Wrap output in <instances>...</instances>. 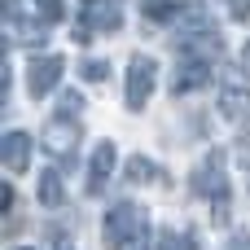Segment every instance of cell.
<instances>
[{"label": "cell", "mask_w": 250, "mask_h": 250, "mask_svg": "<svg viewBox=\"0 0 250 250\" xmlns=\"http://www.w3.org/2000/svg\"><path fill=\"white\" fill-rule=\"evenodd\" d=\"M40 149L57 163H70L75 149H79V123H66V114H53L48 127L40 132Z\"/></svg>", "instance_id": "3957f363"}, {"label": "cell", "mask_w": 250, "mask_h": 250, "mask_svg": "<svg viewBox=\"0 0 250 250\" xmlns=\"http://www.w3.org/2000/svg\"><path fill=\"white\" fill-rule=\"evenodd\" d=\"M141 224H145V211H141L136 202H119V207L105 211V224H101V229H105V242L119 246V242H123L132 229H141Z\"/></svg>", "instance_id": "ba28073f"}, {"label": "cell", "mask_w": 250, "mask_h": 250, "mask_svg": "<svg viewBox=\"0 0 250 250\" xmlns=\"http://www.w3.org/2000/svg\"><path fill=\"white\" fill-rule=\"evenodd\" d=\"M13 250H31V246H13Z\"/></svg>", "instance_id": "cb8c5ba5"}, {"label": "cell", "mask_w": 250, "mask_h": 250, "mask_svg": "<svg viewBox=\"0 0 250 250\" xmlns=\"http://www.w3.org/2000/svg\"><path fill=\"white\" fill-rule=\"evenodd\" d=\"M242 62H246V66H250V40H246V48H242Z\"/></svg>", "instance_id": "7402d4cb"}, {"label": "cell", "mask_w": 250, "mask_h": 250, "mask_svg": "<svg viewBox=\"0 0 250 250\" xmlns=\"http://www.w3.org/2000/svg\"><path fill=\"white\" fill-rule=\"evenodd\" d=\"M189 189L202 198V202H211V220L224 229L229 224V163H224V149H211V154H202V163L193 167V176H189Z\"/></svg>", "instance_id": "6da1fadb"}, {"label": "cell", "mask_w": 250, "mask_h": 250, "mask_svg": "<svg viewBox=\"0 0 250 250\" xmlns=\"http://www.w3.org/2000/svg\"><path fill=\"white\" fill-rule=\"evenodd\" d=\"M62 70H66V57H62V53H35L31 66H26V92H31L35 101L48 97V92L57 88Z\"/></svg>", "instance_id": "277c9868"}, {"label": "cell", "mask_w": 250, "mask_h": 250, "mask_svg": "<svg viewBox=\"0 0 250 250\" xmlns=\"http://www.w3.org/2000/svg\"><path fill=\"white\" fill-rule=\"evenodd\" d=\"M114 250H149V229H145V224H141V229H132V233H127Z\"/></svg>", "instance_id": "2e32d148"}, {"label": "cell", "mask_w": 250, "mask_h": 250, "mask_svg": "<svg viewBox=\"0 0 250 250\" xmlns=\"http://www.w3.org/2000/svg\"><path fill=\"white\" fill-rule=\"evenodd\" d=\"M167 22L176 26V35H180V40H189V35H207V31H220V26L211 22V9H207V4H198V0H193V4H176Z\"/></svg>", "instance_id": "52a82bcc"}, {"label": "cell", "mask_w": 250, "mask_h": 250, "mask_svg": "<svg viewBox=\"0 0 250 250\" xmlns=\"http://www.w3.org/2000/svg\"><path fill=\"white\" fill-rule=\"evenodd\" d=\"M114 158H119V149H114L110 141H101V145L92 149V158H88V198H101V193H105V185H110V176H114Z\"/></svg>", "instance_id": "30bf717a"}, {"label": "cell", "mask_w": 250, "mask_h": 250, "mask_svg": "<svg viewBox=\"0 0 250 250\" xmlns=\"http://www.w3.org/2000/svg\"><path fill=\"white\" fill-rule=\"evenodd\" d=\"M119 0H79V40H88L92 31H119Z\"/></svg>", "instance_id": "8992f818"}, {"label": "cell", "mask_w": 250, "mask_h": 250, "mask_svg": "<svg viewBox=\"0 0 250 250\" xmlns=\"http://www.w3.org/2000/svg\"><path fill=\"white\" fill-rule=\"evenodd\" d=\"M13 211V185H0V215Z\"/></svg>", "instance_id": "ffe728a7"}, {"label": "cell", "mask_w": 250, "mask_h": 250, "mask_svg": "<svg viewBox=\"0 0 250 250\" xmlns=\"http://www.w3.org/2000/svg\"><path fill=\"white\" fill-rule=\"evenodd\" d=\"M158 250H198V242H193L189 233H176V229H167V233L158 237Z\"/></svg>", "instance_id": "5bb4252c"}, {"label": "cell", "mask_w": 250, "mask_h": 250, "mask_svg": "<svg viewBox=\"0 0 250 250\" xmlns=\"http://www.w3.org/2000/svg\"><path fill=\"white\" fill-rule=\"evenodd\" d=\"M229 13L237 22H250V0H229Z\"/></svg>", "instance_id": "d6986e66"}, {"label": "cell", "mask_w": 250, "mask_h": 250, "mask_svg": "<svg viewBox=\"0 0 250 250\" xmlns=\"http://www.w3.org/2000/svg\"><path fill=\"white\" fill-rule=\"evenodd\" d=\"M79 110H83V97H79V92H66V97L57 101V114H79Z\"/></svg>", "instance_id": "ac0fdd59"}, {"label": "cell", "mask_w": 250, "mask_h": 250, "mask_svg": "<svg viewBox=\"0 0 250 250\" xmlns=\"http://www.w3.org/2000/svg\"><path fill=\"white\" fill-rule=\"evenodd\" d=\"M229 250H250V237H246V233H237V237L229 242Z\"/></svg>", "instance_id": "44dd1931"}, {"label": "cell", "mask_w": 250, "mask_h": 250, "mask_svg": "<svg viewBox=\"0 0 250 250\" xmlns=\"http://www.w3.org/2000/svg\"><path fill=\"white\" fill-rule=\"evenodd\" d=\"M154 75H158V62H154V57L136 53V57L127 62V92H123L127 110H145V101H149V92H154Z\"/></svg>", "instance_id": "5b68a950"}, {"label": "cell", "mask_w": 250, "mask_h": 250, "mask_svg": "<svg viewBox=\"0 0 250 250\" xmlns=\"http://www.w3.org/2000/svg\"><path fill=\"white\" fill-rule=\"evenodd\" d=\"M0 158H4L9 171H26V163H31V136L26 132H9L0 141Z\"/></svg>", "instance_id": "8fae6325"}, {"label": "cell", "mask_w": 250, "mask_h": 250, "mask_svg": "<svg viewBox=\"0 0 250 250\" xmlns=\"http://www.w3.org/2000/svg\"><path fill=\"white\" fill-rule=\"evenodd\" d=\"M171 9H176V0H141V13H145L149 22H167Z\"/></svg>", "instance_id": "9a60e30c"}, {"label": "cell", "mask_w": 250, "mask_h": 250, "mask_svg": "<svg viewBox=\"0 0 250 250\" xmlns=\"http://www.w3.org/2000/svg\"><path fill=\"white\" fill-rule=\"evenodd\" d=\"M79 75H83V79H92V83H101V79H110V62H97V57H92V62H83V66H79Z\"/></svg>", "instance_id": "e0dca14e"}, {"label": "cell", "mask_w": 250, "mask_h": 250, "mask_svg": "<svg viewBox=\"0 0 250 250\" xmlns=\"http://www.w3.org/2000/svg\"><path fill=\"white\" fill-rule=\"evenodd\" d=\"M35 198H40V207L57 211V207L66 202V189H62V176H57V171H44V176H40V193H35Z\"/></svg>", "instance_id": "7c38bea8"}, {"label": "cell", "mask_w": 250, "mask_h": 250, "mask_svg": "<svg viewBox=\"0 0 250 250\" xmlns=\"http://www.w3.org/2000/svg\"><path fill=\"white\" fill-rule=\"evenodd\" d=\"M53 250H70V246H66V242H57V246H53Z\"/></svg>", "instance_id": "603a6c76"}, {"label": "cell", "mask_w": 250, "mask_h": 250, "mask_svg": "<svg viewBox=\"0 0 250 250\" xmlns=\"http://www.w3.org/2000/svg\"><path fill=\"white\" fill-rule=\"evenodd\" d=\"M215 105H220V114H224L229 123H242V119L250 114V79H246L242 66H224Z\"/></svg>", "instance_id": "7a4b0ae2"}, {"label": "cell", "mask_w": 250, "mask_h": 250, "mask_svg": "<svg viewBox=\"0 0 250 250\" xmlns=\"http://www.w3.org/2000/svg\"><path fill=\"white\" fill-rule=\"evenodd\" d=\"M149 180H158V167H154V158H132L127 163V185H149Z\"/></svg>", "instance_id": "4fadbf2b"}, {"label": "cell", "mask_w": 250, "mask_h": 250, "mask_svg": "<svg viewBox=\"0 0 250 250\" xmlns=\"http://www.w3.org/2000/svg\"><path fill=\"white\" fill-rule=\"evenodd\" d=\"M211 83V62L207 57H180L171 70V92H198Z\"/></svg>", "instance_id": "9c48e42d"}]
</instances>
